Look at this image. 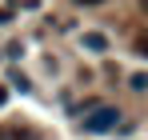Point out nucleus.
Returning a JSON list of instances; mask_svg holds the SVG:
<instances>
[{"label":"nucleus","instance_id":"f257e3e1","mask_svg":"<svg viewBox=\"0 0 148 140\" xmlns=\"http://www.w3.org/2000/svg\"><path fill=\"white\" fill-rule=\"evenodd\" d=\"M116 120H120L116 108L96 104V108H88V116H84V132H108V128H116Z\"/></svg>","mask_w":148,"mask_h":140},{"label":"nucleus","instance_id":"f03ea898","mask_svg":"<svg viewBox=\"0 0 148 140\" xmlns=\"http://www.w3.org/2000/svg\"><path fill=\"white\" fill-rule=\"evenodd\" d=\"M84 48H92V52H104V48H108L104 32H84Z\"/></svg>","mask_w":148,"mask_h":140},{"label":"nucleus","instance_id":"7ed1b4c3","mask_svg":"<svg viewBox=\"0 0 148 140\" xmlns=\"http://www.w3.org/2000/svg\"><path fill=\"white\" fill-rule=\"evenodd\" d=\"M128 84H132V88H136V92H144V88H148V76H144V72H136V76H132V80H128Z\"/></svg>","mask_w":148,"mask_h":140},{"label":"nucleus","instance_id":"20e7f679","mask_svg":"<svg viewBox=\"0 0 148 140\" xmlns=\"http://www.w3.org/2000/svg\"><path fill=\"white\" fill-rule=\"evenodd\" d=\"M12 84H16L20 92H28V88H32V84H28V80H24V76H20V72H12Z\"/></svg>","mask_w":148,"mask_h":140},{"label":"nucleus","instance_id":"39448f33","mask_svg":"<svg viewBox=\"0 0 148 140\" xmlns=\"http://www.w3.org/2000/svg\"><path fill=\"white\" fill-rule=\"evenodd\" d=\"M76 4H100V0H76Z\"/></svg>","mask_w":148,"mask_h":140},{"label":"nucleus","instance_id":"423d86ee","mask_svg":"<svg viewBox=\"0 0 148 140\" xmlns=\"http://www.w3.org/2000/svg\"><path fill=\"white\" fill-rule=\"evenodd\" d=\"M4 100H8V92H4V88H0V104H4Z\"/></svg>","mask_w":148,"mask_h":140}]
</instances>
